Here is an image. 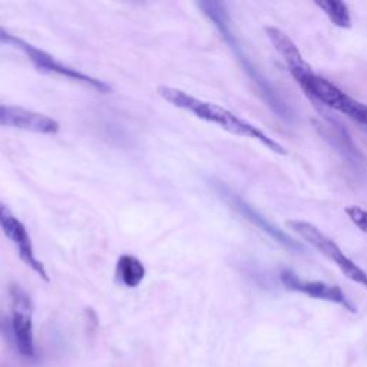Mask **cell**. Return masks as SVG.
<instances>
[{
  "mask_svg": "<svg viewBox=\"0 0 367 367\" xmlns=\"http://www.w3.org/2000/svg\"><path fill=\"white\" fill-rule=\"evenodd\" d=\"M266 35L309 99L314 104L337 111L367 127V105L349 97L330 80L317 75L306 62L296 44L281 29L267 26Z\"/></svg>",
  "mask_w": 367,
  "mask_h": 367,
  "instance_id": "cell-1",
  "label": "cell"
},
{
  "mask_svg": "<svg viewBox=\"0 0 367 367\" xmlns=\"http://www.w3.org/2000/svg\"><path fill=\"white\" fill-rule=\"evenodd\" d=\"M156 92L170 105H173L181 111H185L201 120H206V122H209V124L218 125L220 128H223L224 131H227L232 135L256 139L275 154L287 155V149H284V147L281 144H278L275 139L270 138L267 134H264L261 130H259L257 127L250 124V122H247L246 119L240 118L234 112H231L214 102L195 98L182 89H178L174 87H167V85H159L156 88Z\"/></svg>",
  "mask_w": 367,
  "mask_h": 367,
  "instance_id": "cell-2",
  "label": "cell"
},
{
  "mask_svg": "<svg viewBox=\"0 0 367 367\" xmlns=\"http://www.w3.org/2000/svg\"><path fill=\"white\" fill-rule=\"evenodd\" d=\"M0 42L12 45L16 49L22 51L27 56V59L35 65V68L37 70H42L45 73H54V75H58V76H62V77H68V79L73 80V82L89 87L99 94H111L112 92V87L109 84H106L105 80L94 77V76H91V75H88L82 70L75 69V68L58 61L51 54L45 52L44 49H39V48L33 46L32 44L27 42V40L19 37L18 35L8 32L4 27H0Z\"/></svg>",
  "mask_w": 367,
  "mask_h": 367,
  "instance_id": "cell-3",
  "label": "cell"
},
{
  "mask_svg": "<svg viewBox=\"0 0 367 367\" xmlns=\"http://www.w3.org/2000/svg\"><path fill=\"white\" fill-rule=\"evenodd\" d=\"M199 6L202 8L204 13L209 16V19L216 25V27L221 32V36L225 39V42L235 52V55L240 59V62L244 66V69L247 70V73L251 76V79L254 80L256 85L260 88V91L263 92V95H264L266 101L268 102V105L277 113H280V116L289 115V109H285L284 104L278 99L275 92L271 89L270 84L260 75V72L250 63L249 58L244 55L241 46H238L237 39H235V36L231 32V26L228 23V15H227V11H225L224 5L223 4H217V2H202V4H199Z\"/></svg>",
  "mask_w": 367,
  "mask_h": 367,
  "instance_id": "cell-4",
  "label": "cell"
},
{
  "mask_svg": "<svg viewBox=\"0 0 367 367\" xmlns=\"http://www.w3.org/2000/svg\"><path fill=\"white\" fill-rule=\"evenodd\" d=\"M287 227L293 230L296 234H299V237H301L306 242H309L313 249H316L324 257H328L330 261H333L347 278L367 289V271L357 266L352 259H349L340 250L337 244L324 232H321V230H318L316 225L307 221L299 220L287 221Z\"/></svg>",
  "mask_w": 367,
  "mask_h": 367,
  "instance_id": "cell-5",
  "label": "cell"
},
{
  "mask_svg": "<svg viewBox=\"0 0 367 367\" xmlns=\"http://www.w3.org/2000/svg\"><path fill=\"white\" fill-rule=\"evenodd\" d=\"M0 231L13 244L20 261L45 282H51L45 264L36 257L33 241L26 225L2 201H0Z\"/></svg>",
  "mask_w": 367,
  "mask_h": 367,
  "instance_id": "cell-6",
  "label": "cell"
},
{
  "mask_svg": "<svg viewBox=\"0 0 367 367\" xmlns=\"http://www.w3.org/2000/svg\"><path fill=\"white\" fill-rule=\"evenodd\" d=\"M0 125L40 135H55L61 130L56 119L42 112L4 104H0Z\"/></svg>",
  "mask_w": 367,
  "mask_h": 367,
  "instance_id": "cell-7",
  "label": "cell"
},
{
  "mask_svg": "<svg viewBox=\"0 0 367 367\" xmlns=\"http://www.w3.org/2000/svg\"><path fill=\"white\" fill-rule=\"evenodd\" d=\"M280 280H281L284 287L290 290V292H297V293L306 294L311 299L335 303V304L344 307L350 313H357L356 306L346 296V293L339 287V285L325 284V282H321V281L303 280L292 271H282L280 274Z\"/></svg>",
  "mask_w": 367,
  "mask_h": 367,
  "instance_id": "cell-8",
  "label": "cell"
},
{
  "mask_svg": "<svg viewBox=\"0 0 367 367\" xmlns=\"http://www.w3.org/2000/svg\"><path fill=\"white\" fill-rule=\"evenodd\" d=\"M13 301L12 330L15 335L18 350L22 356H35L33 342V323H32V303L26 292L19 285H12L11 289Z\"/></svg>",
  "mask_w": 367,
  "mask_h": 367,
  "instance_id": "cell-9",
  "label": "cell"
},
{
  "mask_svg": "<svg viewBox=\"0 0 367 367\" xmlns=\"http://www.w3.org/2000/svg\"><path fill=\"white\" fill-rule=\"evenodd\" d=\"M230 201L234 206V209L244 217L246 220H249L251 224H254L256 227H259L261 231H264L268 237H271L274 241L280 242L281 246H284L285 249H289L292 251H303V246L299 241H294L292 237H289L282 230H280L278 227H275L273 223H270L266 217H263L257 210H254L251 206L241 199L237 195L230 197Z\"/></svg>",
  "mask_w": 367,
  "mask_h": 367,
  "instance_id": "cell-10",
  "label": "cell"
},
{
  "mask_svg": "<svg viewBox=\"0 0 367 367\" xmlns=\"http://www.w3.org/2000/svg\"><path fill=\"white\" fill-rule=\"evenodd\" d=\"M147 268L139 259L132 254H122L116 263V278L128 289H135L144 281Z\"/></svg>",
  "mask_w": 367,
  "mask_h": 367,
  "instance_id": "cell-11",
  "label": "cell"
},
{
  "mask_svg": "<svg viewBox=\"0 0 367 367\" xmlns=\"http://www.w3.org/2000/svg\"><path fill=\"white\" fill-rule=\"evenodd\" d=\"M314 5L328 15L335 26L343 29H349L352 26L350 9L347 4L342 2V0H321V2L316 0Z\"/></svg>",
  "mask_w": 367,
  "mask_h": 367,
  "instance_id": "cell-12",
  "label": "cell"
},
{
  "mask_svg": "<svg viewBox=\"0 0 367 367\" xmlns=\"http://www.w3.org/2000/svg\"><path fill=\"white\" fill-rule=\"evenodd\" d=\"M346 214L357 228H360L363 232H367V210L352 206L346 209Z\"/></svg>",
  "mask_w": 367,
  "mask_h": 367,
  "instance_id": "cell-13",
  "label": "cell"
},
{
  "mask_svg": "<svg viewBox=\"0 0 367 367\" xmlns=\"http://www.w3.org/2000/svg\"><path fill=\"white\" fill-rule=\"evenodd\" d=\"M0 367H2V366H0Z\"/></svg>",
  "mask_w": 367,
  "mask_h": 367,
  "instance_id": "cell-14",
  "label": "cell"
}]
</instances>
